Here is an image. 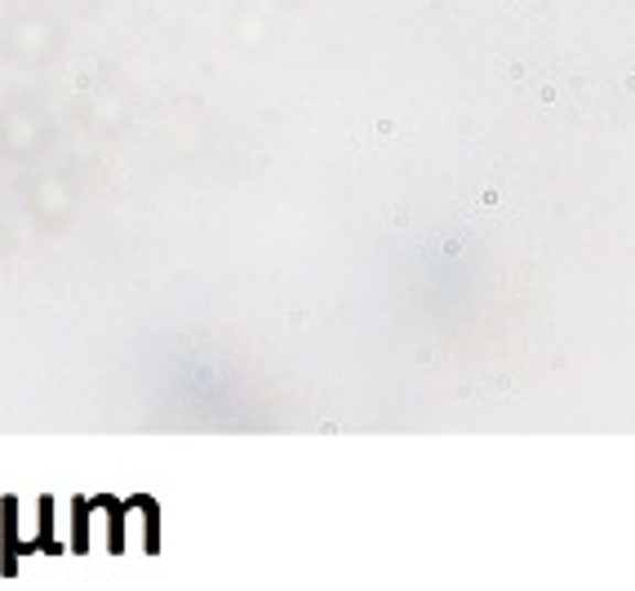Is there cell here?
I'll return each instance as SVG.
<instances>
[{"label": "cell", "mask_w": 635, "mask_h": 591, "mask_svg": "<svg viewBox=\"0 0 635 591\" xmlns=\"http://www.w3.org/2000/svg\"><path fill=\"white\" fill-rule=\"evenodd\" d=\"M503 76H507V80H520V76H525V67H520V63H507V67H503Z\"/></svg>", "instance_id": "cell-1"}]
</instances>
